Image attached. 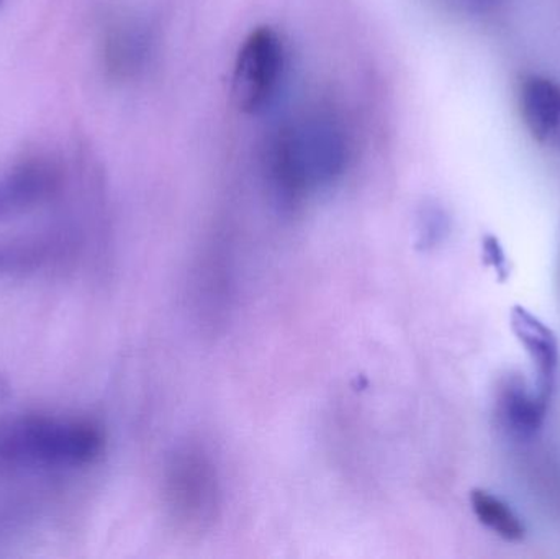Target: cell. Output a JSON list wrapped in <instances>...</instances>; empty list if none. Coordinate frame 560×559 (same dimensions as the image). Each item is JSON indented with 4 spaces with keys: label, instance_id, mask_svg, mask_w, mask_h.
<instances>
[{
    "label": "cell",
    "instance_id": "2",
    "mask_svg": "<svg viewBox=\"0 0 560 559\" xmlns=\"http://www.w3.org/2000/svg\"><path fill=\"white\" fill-rule=\"evenodd\" d=\"M104 450L94 423L46 416H19L0 422V469H68L92 465Z\"/></svg>",
    "mask_w": 560,
    "mask_h": 559
},
{
    "label": "cell",
    "instance_id": "1",
    "mask_svg": "<svg viewBox=\"0 0 560 559\" xmlns=\"http://www.w3.org/2000/svg\"><path fill=\"white\" fill-rule=\"evenodd\" d=\"M348 161L339 125L326 115H308L280 128L268 148V174L283 203L335 183Z\"/></svg>",
    "mask_w": 560,
    "mask_h": 559
},
{
    "label": "cell",
    "instance_id": "8",
    "mask_svg": "<svg viewBox=\"0 0 560 559\" xmlns=\"http://www.w3.org/2000/svg\"><path fill=\"white\" fill-rule=\"evenodd\" d=\"M551 400L520 377L506 380L500 387L497 414L503 429L518 440H532L541 432Z\"/></svg>",
    "mask_w": 560,
    "mask_h": 559
},
{
    "label": "cell",
    "instance_id": "5",
    "mask_svg": "<svg viewBox=\"0 0 560 559\" xmlns=\"http://www.w3.org/2000/svg\"><path fill=\"white\" fill-rule=\"evenodd\" d=\"M170 498L184 521H210L215 511L217 482L209 463L192 453L176 456L170 473Z\"/></svg>",
    "mask_w": 560,
    "mask_h": 559
},
{
    "label": "cell",
    "instance_id": "4",
    "mask_svg": "<svg viewBox=\"0 0 560 559\" xmlns=\"http://www.w3.org/2000/svg\"><path fill=\"white\" fill-rule=\"evenodd\" d=\"M62 173L52 161L26 160L0 177V219L19 216L58 196Z\"/></svg>",
    "mask_w": 560,
    "mask_h": 559
},
{
    "label": "cell",
    "instance_id": "3",
    "mask_svg": "<svg viewBox=\"0 0 560 559\" xmlns=\"http://www.w3.org/2000/svg\"><path fill=\"white\" fill-rule=\"evenodd\" d=\"M285 71L282 39L269 26L249 33L236 55L233 98L246 114H259L275 101Z\"/></svg>",
    "mask_w": 560,
    "mask_h": 559
},
{
    "label": "cell",
    "instance_id": "6",
    "mask_svg": "<svg viewBox=\"0 0 560 559\" xmlns=\"http://www.w3.org/2000/svg\"><path fill=\"white\" fill-rule=\"evenodd\" d=\"M510 327L532 360L533 387L551 400L560 361L558 335L523 305H515L510 312Z\"/></svg>",
    "mask_w": 560,
    "mask_h": 559
},
{
    "label": "cell",
    "instance_id": "10",
    "mask_svg": "<svg viewBox=\"0 0 560 559\" xmlns=\"http://www.w3.org/2000/svg\"><path fill=\"white\" fill-rule=\"evenodd\" d=\"M470 505L477 521L492 534L512 544L525 538L526 527L522 519L505 501L497 498L492 492L486 489H474L470 492Z\"/></svg>",
    "mask_w": 560,
    "mask_h": 559
},
{
    "label": "cell",
    "instance_id": "13",
    "mask_svg": "<svg viewBox=\"0 0 560 559\" xmlns=\"http://www.w3.org/2000/svg\"><path fill=\"white\" fill-rule=\"evenodd\" d=\"M3 0H0V5H2Z\"/></svg>",
    "mask_w": 560,
    "mask_h": 559
},
{
    "label": "cell",
    "instance_id": "11",
    "mask_svg": "<svg viewBox=\"0 0 560 559\" xmlns=\"http://www.w3.org/2000/svg\"><path fill=\"white\" fill-rule=\"evenodd\" d=\"M51 256L43 238L0 240V276H22L42 268Z\"/></svg>",
    "mask_w": 560,
    "mask_h": 559
},
{
    "label": "cell",
    "instance_id": "9",
    "mask_svg": "<svg viewBox=\"0 0 560 559\" xmlns=\"http://www.w3.org/2000/svg\"><path fill=\"white\" fill-rule=\"evenodd\" d=\"M148 35L138 23H118L108 30L102 48L105 71L114 79L137 74L147 59Z\"/></svg>",
    "mask_w": 560,
    "mask_h": 559
},
{
    "label": "cell",
    "instance_id": "12",
    "mask_svg": "<svg viewBox=\"0 0 560 559\" xmlns=\"http://www.w3.org/2000/svg\"><path fill=\"white\" fill-rule=\"evenodd\" d=\"M482 256L483 263L493 269L500 282H505L510 278L509 258L495 235H487L482 240Z\"/></svg>",
    "mask_w": 560,
    "mask_h": 559
},
{
    "label": "cell",
    "instance_id": "7",
    "mask_svg": "<svg viewBox=\"0 0 560 559\" xmlns=\"http://www.w3.org/2000/svg\"><path fill=\"white\" fill-rule=\"evenodd\" d=\"M520 110L532 137L560 153V84L529 74L520 85Z\"/></svg>",
    "mask_w": 560,
    "mask_h": 559
}]
</instances>
